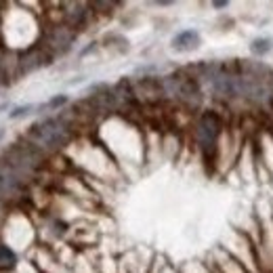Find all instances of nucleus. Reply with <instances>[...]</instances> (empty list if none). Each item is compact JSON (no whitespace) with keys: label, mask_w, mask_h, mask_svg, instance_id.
I'll list each match as a JSON object with an SVG mask.
<instances>
[{"label":"nucleus","mask_w":273,"mask_h":273,"mask_svg":"<svg viewBox=\"0 0 273 273\" xmlns=\"http://www.w3.org/2000/svg\"><path fill=\"white\" fill-rule=\"evenodd\" d=\"M71 9L74 11H65V21H67V27H82L84 23H86V15H89V7L86 5H82V3H78V5H71Z\"/></svg>","instance_id":"nucleus-9"},{"label":"nucleus","mask_w":273,"mask_h":273,"mask_svg":"<svg viewBox=\"0 0 273 273\" xmlns=\"http://www.w3.org/2000/svg\"><path fill=\"white\" fill-rule=\"evenodd\" d=\"M23 191V177L0 160V200L17 198Z\"/></svg>","instance_id":"nucleus-6"},{"label":"nucleus","mask_w":273,"mask_h":273,"mask_svg":"<svg viewBox=\"0 0 273 273\" xmlns=\"http://www.w3.org/2000/svg\"><path fill=\"white\" fill-rule=\"evenodd\" d=\"M273 49V40L271 38H254L250 42V53L256 57H263Z\"/></svg>","instance_id":"nucleus-10"},{"label":"nucleus","mask_w":273,"mask_h":273,"mask_svg":"<svg viewBox=\"0 0 273 273\" xmlns=\"http://www.w3.org/2000/svg\"><path fill=\"white\" fill-rule=\"evenodd\" d=\"M25 137L40 149H61L71 139V126L63 118H47L32 124Z\"/></svg>","instance_id":"nucleus-1"},{"label":"nucleus","mask_w":273,"mask_h":273,"mask_svg":"<svg viewBox=\"0 0 273 273\" xmlns=\"http://www.w3.org/2000/svg\"><path fill=\"white\" fill-rule=\"evenodd\" d=\"M219 133H221V118L214 111H204L202 116H200L196 137H198V143H200V147H202L206 160L210 158V151L214 149V145H217Z\"/></svg>","instance_id":"nucleus-4"},{"label":"nucleus","mask_w":273,"mask_h":273,"mask_svg":"<svg viewBox=\"0 0 273 273\" xmlns=\"http://www.w3.org/2000/svg\"><path fill=\"white\" fill-rule=\"evenodd\" d=\"M17 263V256L15 252H13L9 246H5V244H0V269L7 271V269H13Z\"/></svg>","instance_id":"nucleus-11"},{"label":"nucleus","mask_w":273,"mask_h":273,"mask_svg":"<svg viewBox=\"0 0 273 273\" xmlns=\"http://www.w3.org/2000/svg\"><path fill=\"white\" fill-rule=\"evenodd\" d=\"M74 30L67 25H59V27H53V30L47 34V40H45V49L51 53V55H61V53H67L69 47L74 45Z\"/></svg>","instance_id":"nucleus-5"},{"label":"nucleus","mask_w":273,"mask_h":273,"mask_svg":"<svg viewBox=\"0 0 273 273\" xmlns=\"http://www.w3.org/2000/svg\"><path fill=\"white\" fill-rule=\"evenodd\" d=\"M67 103V97L65 95H57V97H53L51 101L47 103V105H42V107H49V109H57V107H61V105H65Z\"/></svg>","instance_id":"nucleus-13"},{"label":"nucleus","mask_w":273,"mask_h":273,"mask_svg":"<svg viewBox=\"0 0 273 273\" xmlns=\"http://www.w3.org/2000/svg\"><path fill=\"white\" fill-rule=\"evenodd\" d=\"M164 91L168 95H172L175 99H179L181 103L189 105V107H198L202 103V89H200V82L196 76L187 74V71H177V74H170L162 80Z\"/></svg>","instance_id":"nucleus-3"},{"label":"nucleus","mask_w":273,"mask_h":273,"mask_svg":"<svg viewBox=\"0 0 273 273\" xmlns=\"http://www.w3.org/2000/svg\"><path fill=\"white\" fill-rule=\"evenodd\" d=\"M51 59H53V55L45 49V45H38V47H32L30 51H25L21 55L19 69H21V74H30V71L51 63Z\"/></svg>","instance_id":"nucleus-7"},{"label":"nucleus","mask_w":273,"mask_h":273,"mask_svg":"<svg viewBox=\"0 0 273 273\" xmlns=\"http://www.w3.org/2000/svg\"><path fill=\"white\" fill-rule=\"evenodd\" d=\"M3 137H5V128L0 126V141H3Z\"/></svg>","instance_id":"nucleus-15"},{"label":"nucleus","mask_w":273,"mask_h":273,"mask_svg":"<svg viewBox=\"0 0 273 273\" xmlns=\"http://www.w3.org/2000/svg\"><path fill=\"white\" fill-rule=\"evenodd\" d=\"M32 109H34V105H21V107H15V109L9 113V118H11V120H17V118H21V116H27V113H30Z\"/></svg>","instance_id":"nucleus-12"},{"label":"nucleus","mask_w":273,"mask_h":273,"mask_svg":"<svg viewBox=\"0 0 273 273\" xmlns=\"http://www.w3.org/2000/svg\"><path fill=\"white\" fill-rule=\"evenodd\" d=\"M42 158H45V153H42L40 147H36L34 143H15V145H11L5 153H3V160L7 166H11L13 170L17 172L19 177H27L32 175V172L42 164Z\"/></svg>","instance_id":"nucleus-2"},{"label":"nucleus","mask_w":273,"mask_h":273,"mask_svg":"<svg viewBox=\"0 0 273 273\" xmlns=\"http://www.w3.org/2000/svg\"><path fill=\"white\" fill-rule=\"evenodd\" d=\"M212 7H214V9H227V7H229V3H227V0H214Z\"/></svg>","instance_id":"nucleus-14"},{"label":"nucleus","mask_w":273,"mask_h":273,"mask_svg":"<svg viewBox=\"0 0 273 273\" xmlns=\"http://www.w3.org/2000/svg\"><path fill=\"white\" fill-rule=\"evenodd\" d=\"M170 45L179 53H191V51H196L200 45H202V38H200V34L196 30H183V32H179L175 38H172Z\"/></svg>","instance_id":"nucleus-8"}]
</instances>
